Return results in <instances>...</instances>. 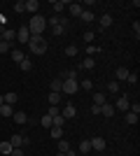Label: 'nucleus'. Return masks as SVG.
I'll return each mask as SVG.
<instances>
[{
	"mask_svg": "<svg viewBox=\"0 0 140 156\" xmlns=\"http://www.w3.org/2000/svg\"><path fill=\"white\" fill-rule=\"evenodd\" d=\"M45 28H47V19L42 16V14H33V19H31V23H28L31 35H42Z\"/></svg>",
	"mask_w": 140,
	"mask_h": 156,
	"instance_id": "nucleus-1",
	"label": "nucleus"
},
{
	"mask_svg": "<svg viewBox=\"0 0 140 156\" xmlns=\"http://www.w3.org/2000/svg\"><path fill=\"white\" fill-rule=\"evenodd\" d=\"M28 47H31V51H33V54H40V56L47 51V42L42 40V35H31Z\"/></svg>",
	"mask_w": 140,
	"mask_h": 156,
	"instance_id": "nucleus-2",
	"label": "nucleus"
},
{
	"mask_svg": "<svg viewBox=\"0 0 140 156\" xmlns=\"http://www.w3.org/2000/svg\"><path fill=\"white\" fill-rule=\"evenodd\" d=\"M77 89H80V82H77V79H63V89H61V93L73 96V93H77Z\"/></svg>",
	"mask_w": 140,
	"mask_h": 156,
	"instance_id": "nucleus-3",
	"label": "nucleus"
},
{
	"mask_svg": "<svg viewBox=\"0 0 140 156\" xmlns=\"http://www.w3.org/2000/svg\"><path fill=\"white\" fill-rule=\"evenodd\" d=\"M16 40H19L21 44H28V40H31V30H28V26H21L19 30H16Z\"/></svg>",
	"mask_w": 140,
	"mask_h": 156,
	"instance_id": "nucleus-4",
	"label": "nucleus"
},
{
	"mask_svg": "<svg viewBox=\"0 0 140 156\" xmlns=\"http://www.w3.org/2000/svg\"><path fill=\"white\" fill-rule=\"evenodd\" d=\"M89 142H91V149H96V151H105V147H107L105 137H91Z\"/></svg>",
	"mask_w": 140,
	"mask_h": 156,
	"instance_id": "nucleus-5",
	"label": "nucleus"
},
{
	"mask_svg": "<svg viewBox=\"0 0 140 156\" xmlns=\"http://www.w3.org/2000/svg\"><path fill=\"white\" fill-rule=\"evenodd\" d=\"M9 144H12V147H26V144H28V137H23V135H12V137H9Z\"/></svg>",
	"mask_w": 140,
	"mask_h": 156,
	"instance_id": "nucleus-6",
	"label": "nucleus"
},
{
	"mask_svg": "<svg viewBox=\"0 0 140 156\" xmlns=\"http://www.w3.org/2000/svg\"><path fill=\"white\" fill-rule=\"evenodd\" d=\"M61 117H63V119H75V117H77L75 105H66V107H63V112H61Z\"/></svg>",
	"mask_w": 140,
	"mask_h": 156,
	"instance_id": "nucleus-7",
	"label": "nucleus"
},
{
	"mask_svg": "<svg viewBox=\"0 0 140 156\" xmlns=\"http://www.w3.org/2000/svg\"><path fill=\"white\" fill-rule=\"evenodd\" d=\"M110 26H112V14H103L100 21H98V28H100V30H105V28H110Z\"/></svg>",
	"mask_w": 140,
	"mask_h": 156,
	"instance_id": "nucleus-8",
	"label": "nucleus"
},
{
	"mask_svg": "<svg viewBox=\"0 0 140 156\" xmlns=\"http://www.w3.org/2000/svg\"><path fill=\"white\" fill-rule=\"evenodd\" d=\"M100 117H114V105H110V103H105V105H100Z\"/></svg>",
	"mask_w": 140,
	"mask_h": 156,
	"instance_id": "nucleus-9",
	"label": "nucleus"
},
{
	"mask_svg": "<svg viewBox=\"0 0 140 156\" xmlns=\"http://www.w3.org/2000/svg\"><path fill=\"white\" fill-rule=\"evenodd\" d=\"M128 105H131L128 96H121L119 100H117V110H119V112H128Z\"/></svg>",
	"mask_w": 140,
	"mask_h": 156,
	"instance_id": "nucleus-10",
	"label": "nucleus"
},
{
	"mask_svg": "<svg viewBox=\"0 0 140 156\" xmlns=\"http://www.w3.org/2000/svg\"><path fill=\"white\" fill-rule=\"evenodd\" d=\"M23 5H26V12H31V14H38V9H40V2H38V0H26Z\"/></svg>",
	"mask_w": 140,
	"mask_h": 156,
	"instance_id": "nucleus-11",
	"label": "nucleus"
},
{
	"mask_svg": "<svg viewBox=\"0 0 140 156\" xmlns=\"http://www.w3.org/2000/svg\"><path fill=\"white\" fill-rule=\"evenodd\" d=\"M70 14H73V16H82V12H84V7L80 5V2H70Z\"/></svg>",
	"mask_w": 140,
	"mask_h": 156,
	"instance_id": "nucleus-12",
	"label": "nucleus"
},
{
	"mask_svg": "<svg viewBox=\"0 0 140 156\" xmlns=\"http://www.w3.org/2000/svg\"><path fill=\"white\" fill-rule=\"evenodd\" d=\"M12 149H14V147L9 144V140L0 142V154H2V156H9V154H12Z\"/></svg>",
	"mask_w": 140,
	"mask_h": 156,
	"instance_id": "nucleus-13",
	"label": "nucleus"
},
{
	"mask_svg": "<svg viewBox=\"0 0 140 156\" xmlns=\"http://www.w3.org/2000/svg\"><path fill=\"white\" fill-rule=\"evenodd\" d=\"M49 86H52V93H61V89H63V79H59V77L52 79V84H49Z\"/></svg>",
	"mask_w": 140,
	"mask_h": 156,
	"instance_id": "nucleus-14",
	"label": "nucleus"
},
{
	"mask_svg": "<svg viewBox=\"0 0 140 156\" xmlns=\"http://www.w3.org/2000/svg\"><path fill=\"white\" fill-rule=\"evenodd\" d=\"M2 100H5V105H14L16 100H19V96H16L14 91H9V93H5V96H2Z\"/></svg>",
	"mask_w": 140,
	"mask_h": 156,
	"instance_id": "nucleus-15",
	"label": "nucleus"
},
{
	"mask_svg": "<svg viewBox=\"0 0 140 156\" xmlns=\"http://www.w3.org/2000/svg\"><path fill=\"white\" fill-rule=\"evenodd\" d=\"M14 37H16V30H12V28H5V30H2V40H5V42H12Z\"/></svg>",
	"mask_w": 140,
	"mask_h": 156,
	"instance_id": "nucleus-16",
	"label": "nucleus"
},
{
	"mask_svg": "<svg viewBox=\"0 0 140 156\" xmlns=\"http://www.w3.org/2000/svg\"><path fill=\"white\" fill-rule=\"evenodd\" d=\"M9 54H12V61H14V63H21V61L26 58V56H23V51H21V49H12V51H9Z\"/></svg>",
	"mask_w": 140,
	"mask_h": 156,
	"instance_id": "nucleus-17",
	"label": "nucleus"
},
{
	"mask_svg": "<svg viewBox=\"0 0 140 156\" xmlns=\"http://www.w3.org/2000/svg\"><path fill=\"white\" fill-rule=\"evenodd\" d=\"M93 65H96V61H93L91 56H87V58H84V61L80 63V68H82V70H91Z\"/></svg>",
	"mask_w": 140,
	"mask_h": 156,
	"instance_id": "nucleus-18",
	"label": "nucleus"
},
{
	"mask_svg": "<svg viewBox=\"0 0 140 156\" xmlns=\"http://www.w3.org/2000/svg\"><path fill=\"white\" fill-rule=\"evenodd\" d=\"M12 117H14L16 124H26V121H28V114H26V112H14Z\"/></svg>",
	"mask_w": 140,
	"mask_h": 156,
	"instance_id": "nucleus-19",
	"label": "nucleus"
},
{
	"mask_svg": "<svg viewBox=\"0 0 140 156\" xmlns=\"http://www.w3.org/2000/svg\"><path fill=\"white\" fill-rule=\"evenodd\" d=\"M59 79H77V70H75V68L73 70H63Z\"/></svg>",
	"mask_w": 140,
	"mask_h": 156,
	"instance_id": "nucleus-20",
	"label": "nucleus"
},
{
	"mask_svg": "<svg viewBox=\"0 0 140 156\" xmlns=\"http://www.w3.org/2000/svg\"><path fill=\"white\" fill-rule=\"evenodd\" d=\"M0 114H2V117H12V114H14V110H12V105H5V103H2V105H0Z\"/></svg>",
	"mask_w": 140,
	"mask_h": 156,
	"instance_id": "nucleus-21",
	"label": "nucleus"
},
{
	"mask_svg": "<svg viewBox=\"0 0 140 156\" xmlns=\"http://www.w3.org/2000/svg\"><path fill=\"white\" fill-rule=\"evenodd\" d=\"M128 68H117V79H119V82H126V77H128Z\"/></svg>",
	"mask_w": 140,
	"mask_h": 156,
	"instance_id": "nucleus-22",
	"label": "nucleus"
},
{
	"mask_svg": "<svg viewBox=\"0 0 140 156\" xmlns=\"http://www.w3.org/2000/svg\"><path fill=\"white\" fill-rule=\"evenodd\" d=\"M82 21H84V23H91L93 19H96V16H93V12L91 9H84V12H82V16H80Z\"/></svg>",
	"mask_w": 140,
	"mask_h": 156,
	"instance_id": "nucleus-23",
	"label": "nucleus"
},
{
	"mask_svg": "<svg viewBox=\"0 0 140 156\" xmlns=\"http://www.w3.org/2000/svg\"><path fill=\"white\" fill-rule=\"evenodd\" d=\"M68 5H70V2H66V0H61V2H59V0H54V2H52V9H54V12H61V9L68 7Z\"/></svg>",
	"mask_w": 140,
	"mask_h": 156,
	"instance_id": "nucleus-24",
	"label": "nucleus"
},
{
	"mask_svg": "<svg viewBox=\"0 0 140 156\" xmlns=\"http://www.w3.org/2000/svg\"><path fill=\"white\" fill-rule=\"evenodd\" d=\"M124 121H126V124H138V114H133V112H126V117H124Z\"/></svg>",
	"mask_w": 140,
	"mask_h": 156,
	"instance_id": "nucleus-25",
	"label": "nucleus"
},
{
	"mask_svg": "<svg viewBox=\"0 0 140 156\" xmlns=\"http://www.w3.org/2000/svg\"><path fill=\"white\" fill-rule=\"evenodd\" d=\"M105 103H107L105 93H96V96H93V105H98V107H100V105H105Z\"/></svg>",
	"mask_w": 140,
	"mask_h": 156,
	"instance_id": "nucleus-26",
	"label": "nucleus"
},
{
	"mask_svg": "<svg viewBox=\"0 0 140 156\" xmlns=\"http://www.w3.org/2000/svg\"><path fill=\"white\" fill-rule=\"evenodd\" d=\"M47 100H49V105H56V107H59V103H61V93H49V98H47Z\"/></svg>",
	"mask_w": 140,
	"mask_h": 156,
	"instance_id": "nucleus-27",
	"label": "nucleus"
},
{
	"mask_svg": "<svg viewBox=\"0 0 140 156\" xmlns=\"http://www.w3.org/2000/svg\"><path fill=\"white\" fill-rule=\"evenodd\" d=\"M63 121H66V119L61 117V114H59V117H52V126H54V128H63Z\"/></svg>",
	"mask_w": 140,
	"mask_h": 156,
	"instance_id": "nucleus-28",
	"label": "nucleus"
},
{
	"mask_svg": "<svg viewBox=\"0 0 140 156\" xmlns=\"http://www.w3.org/2000/svg\"><path fill=\"white\" fill-rule=\"evenodd\" d=\"M49 135H52L54 140H61V137H63V128H54V126H52V130H49Z\"/></svg>",
	"mask_w": 140,
	"mask_h": 156,
	"instance_id": "nucleus-29",
	"label": "nucleus"
},
{
	"mask_svg": "<svg viewBox=\"0 0 140 156\" xmlns=\"http://www.w3.org/2000/svg\"><path fill=\"white\" fill-rule=\"evenodd\" d=\"M80 151L82 154H89V151H91V142H89V140H82L80 142Z\"/></svg>",
	"mask_w": 140,
	"mask_h": 156,
	"instance_id": "nucleus-30",
	"label": "nucleus"
},
{
	"mask_svg": "<svg viewBox=\"0 0 140 156\" xmlns=\"http://www.w3.org/2000/svg\"><path fill=\"white\" fill-rule=\"evenodd\" d=\"M12 51V42H5V40H2V42H0V54H9Z\"/></svg>",
	"mask_w": 140,
	"mask_h": 156,
	"instance_id": "nucleus-31",
	"label": "nucleus"
},
{
	"mask_svg": "<svg viewBox=\"0 0 140 156\" xmlns=\"http://www.w3.org/2000/svg\"><path fill=\"white\" fill-rule=\"evenodd\" d=\"M19 68H21V70H23V72H28V70H31V68H33V63H31V58H23V61H21V63H19Z\"/></svg>",
	"mask_w": 140,
	"mask_h": 156,
	"instance_id": "nucleus-32",
	"label": "nucleus"
},
{
	"mask_svg": "<svg viewBox=\"0 0 140 156\" xmlns=\"http://www.w3.org/2000/svg\"><path fill=\"white\" fill-rule=\"evenodd\" d=\"M68 149H70V142H68V140H59V151L61 154H66Z\"/></svg>",
	"mask_w": 140,
	"mask_h": 156,
	"instance_id": "nucleus-33",
	"label": "nucleus"
},
{
	"mask_svg": "<svg viewBox=\"0 0 140 156\" xmlns=\"http://www.w3.org/2000/svg\"><path fill=\"white\" fill-rule=\"evenodd\" d=\"M98 51H100V47H96V44H89V47H87V56H91V58H93Z\"/></svg>",
	"mask_w": 140,
	"mask_h": 156,
	"instance_id": "nucleus-34",
	"label": "nucleus"
},
{
	"mask_svg": "<svg viewBox=\"0 0 140 156\" xmlns=\"http://www.w3.org/2000/svg\"><path fill=\"white\" fill-rule=\"evenodd\" d=\"M14 12H16V14L26 12V5H23V0H19V2H14Z\"/></svg>",
	"mask_w": 140,
	"mask_h": 156,
	"instance_id": "nucleus-35",
	"label": "nucleus"
},
{
	"mask_svg": "<svg viewBox=\"0 0 140 156\" xmlns=\"http://www.w3.org/2000/svg\"><path fill=\"white\" fill-rule=\"evenodd\" d=\"M107 91L117 93V91H119V82H107Z\"/></svg>",
	"mask_w": 140,
	"mask_h": 156,
	"instance_id": "nucleus-36",
	"label": "nucleus"
},
{
	"mask_svg": "<svg viewBox=\"0 0 140 156\" xmlns=\"http://www.w3.org/2000/svg\"><path fill=\"white\" fill-rule=\"evenodd\" d=\"M66 56H77V47H75V44H68L66 47Z\"/></svg>",
	"mask_w": 140,
	"mask_h": 156,
	"instance_id": "nucleus-37",
	"label": "nucleus"
},
{
	"mask_svg": "<svg viewBox=\"0 0 140 156\" xmlns=\"http://www.w3.org/2000/svg\"><path fill=\"white\" fill-rule=\"evenodd\" d=\"M82 89L91 91V89H93V79H82Z\"/></svg>",
	"mask_w": 140,
	"mask_h": 156,
	"instance_id": "nucleus-38",
	"label": "nucleus"
},
{
	"mask_svg": "<svg viewBox=\"0 0 140 156\" xmlns=\"http://www.w3.org/2000/svg\"><path fill=\"white\" fill-rule=\"evenodd\" d=\"M47 114H49V117H59V114H61V110H59V107H56V105H52Z\"/></svg>",
	"mask_w": 140,
	"mask_h": 156,
	"instance_id": "nucleus-39",
	"label": "nucleus"
},
{
	"mask_svg": "<svg viewBox=\"0 0 140 156\" xmlns=\"http://www.w3.org/2000/svg\"><path fill=\"white\" fill-rule=\"evenodd\" d=\"M47 23H52V26H59V23H61V16H56V14H54V16H49V19H47Z\"/></svg>",
	"mask_w": 140,
	"mask_h": 156,
	"instance_id": "nucleus-40",
	"label": "nucleus"
},
{
	"mask_svg": "<svg viewBox=\"0 0 140 156\" xmlns=\"http://www.w3.org/2000/svg\"><path fill=\"white\" fill-rule=\"evenodd\" d=\"M42 126H45V128H52V117H49V114L42 117Z\"/></svg>",
	"mask_w": 140,
	"mask_h": 156,
	"instance_id": "nucleus-41",
	"label": "nucleus"
},
{
	"mask_svg": "<svg viewBox=\"0 0 140 156\" xmlns=\"http://www.w3.org/2000/svg\"><path fill=\"white\" fill-rule=\"evenodd\" d=\"M126 82H131V84H135V82H138V72H128Z\"/></svg>",
	"mask_w": 140,
	"mask_h": 156,
	"instance_id": "nucleus-42",
	"label": "nucleus"
},
{
	"mask_svg": "<svg viewBox=\"0 0 140 156\" xmlns=\"http://www.w3.org/2000/svg\"><path fill=\"white\" fill-rule=\"evenodd\" d=\"M84 42H93V30H87V33H84Z\"/></svg>",
	"mask_w": 140,
	"mask_h": 156,
	"instance_id": "nucleus-43",
	"label": "nucleus"
},
{
	"mask_svg": "<svg viewBox=\"0 0 140 156\" xmlns=\"http://www.w3.org/2000/svg\"><path fill=\"white\" fill-rule=\"evenodd\" d=\"M9 156H23V149H21V147H14V149H12V154H9Z\"/></svg>",
	"mask_w": 140,
	"mask_h": 156,
	"instance_id": "nucleus-44",
	"label": "nucleus"
},
{
	"mask_svg": "<svg viewBox=\"0 0 140 156\" xmlns=\"http://www.w3.org/2000/svg\"><path fill=\"white\" fill-rule=\"evenodd\" d=\"M133 33H135V37H140V23H138V21L133 23Z\"/></svg>",
	"mask_w": 140,
	"mask_h": 156,
	"instance_id": "nucleus-45",
	"label": "nucleus"
},
{
	"mask_svg": "<svg viewBox=\"0 0 140 156\" xmlns=\"http://www.w3.org/2000/svg\"><path fill=\"white\" fill-rule=\"evenodd\" d=\"M91 114H100V107H98V105H91Z\"/></svg>",
	"mask_w": 140,
	"mask_h": 156,
	"instance_id": "nucleus-46",
	"label": "nucleus"
},
{
	"mask_svg": "<svg viewBox=\"0 0 140 156\" xmlns=\"http://www.w3.org/2000/svg\"><path fill=\"white\" fill-rule=\"evenodd\" d=\"M66 156H77V151H75V149H73V147H70V149H68V151H66Z\"/></svg>",
	"mask_w": 140,
	"mask_h": 156,
	"instance_id": "nucleus-47",
	"label": "nucleus"
},
{
	"mask_svg": "<svg viewBox=\"0 0 140 156\" xmlns=\"http://www.w3.org/2000/svg\"><path fill=\"white\" fill-rule=\"evenodd\" d=\"M2 103H5V100H2V96H0V105H2Z\"/></svg>",
	"mask_w": 140,
	"mask_h": 156,
	"instance_id": "nucleus-48",
	"label": "nucleus"
},
{
	"mask_svg": "<svg viewBox=\"0 0 140 156\" xmlns=\"http://www.w3.org/2000/svg\"><path fill=\"white\" fill-rule=\"evenodd\" d=\"M56 156H66V154H61V151H59V154H56Z\"/></svg>",
	"mask_w": 140,
	"mask_h": 156,
	"instance_id": "nucleus-49",
	"label": "nucleus"
}]
</instances>
